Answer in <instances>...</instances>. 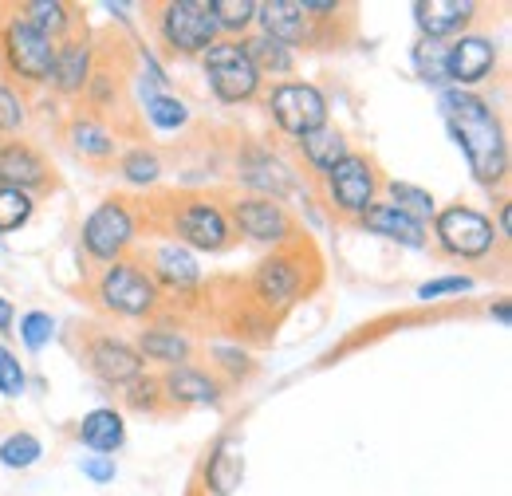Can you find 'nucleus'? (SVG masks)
Listing matches in <instances>:
<instances>
[{"mask_svg":"<svg viewBox=\"0 0 512 496\" xmlns=\"http://www.w3.org/2000/svg\"><path fill=\"white\" fill-rule=\"evenodd\" d=\"M442 115L449 123V134L465 150V162H469L473 178L485 182V186L501 182L505 166H509V146H505L501 119L489 111V103L469 95V91L449 87V91H442Z\"/></svg>","mask_w":512,"mask_h":496,"instance_id":"1","label":"nucleus"},{"mask_svg":"<svg viewBox=\"0 0 512 496\" xmlns=\"http://www.w3.org/2000/svg\"><path fill=\"white\" fill-rule=\"evenodd\" d=\"M201 56H205L201 60L205 63V79H209V87L221 103H249L253 99L256 87H260V75H256V67L249 63L245 48L237 40H217Z\"/></svg>","mask_w":512,"mask_h":496,"instance_id":"2","label":"nucleus"},{"mask_svg":"<svg viewBox=\"0 0 512 496\" xmlns=\"http://www.w3.org/2000/svg\"><path fill=\"white\" fill-rule=\"evenodd\" d=\"M158 32L166 40V48L174 52H205L209 44H217V20H213V8L209 0H174L162 8V20H158Z\"/></svg>","mask_w":512,"mask_h":496,"instance_id":"3","label":"nucleus"},{"mask_svg":"<svg viewBox=\"0 0 512 496\" xmlns=\"http://www.w3.org/2000/svg\"><path fill=\"white\" fill-rule=\"evenodd\" d=\"M434 237H438V245L446 248L449 256H461V260H477V256L493 252V241H497L493 221L485 213L469 209V205L442 209L438 221H434Z\"/></svg>","mask_w":512,"mask_h":496,"instance_id":"4","label":"nucleus"},{"mask_svg":"<svg viewBox=\"0 0 512 496\" xmlns=\"http://www.w3.org/2000/svg\"><path fill=\"white\" fill-rule=\"evenodd\" d=\"M268 111H272V123L296 138L327 126V99L312 83H280L268 99Z\"/></svg>","mask_w":512,"mask_h":496,"instance_id":"5","label":"nucleus"},{"mask_svg":"<svg viewBox=\"0 0 512 496\" xmlns=\"http://www.w3.org/2000/svg\"><path fill=\"white\" fill-rule=\"evenodd\" d=\"M99 300H103V308L138 319V315L154 311L158 288H154V280H150L142 268H134L127 260H115V264L103 272V280H99Z\"/></svg>","mask_w":512,"mask_h":496,"instance_id":"6","label":"nucleus"},{"mask_svg":"<svg viewBox=\"0 0 512 496\" xmlns=\"http://www.w3.org/2000/svg\"><path fill=\"white\" fill-rule=\"evenodd\" d=\"M4 56L8 67L20 75V79H32V83H48L52 75V60H56V44L48 36H40L28 20H8L4 24Z\"/></svg>","mask_w":512,"mask_h":496,"instance_id":"7","label":"nucleus"},{"mask_svg":"<svg viewBox=\"0 0 512 496\" xmlns=\"http://www.w3.org/2000/svg\"><path fill=\"white\" fill-rule=\"evenodd\" d=\"M327 193L339 213L363 217L375 205V166L363 154H347L335 170H327Z\"/></svg>","mask_w":512,"mask_h":496,"instance_id":"8","label":"nucleus"},{"mask_svg":"<svg viewBox=\"0 0 512 496\" xmlns=\"http://www.w3.org/2000/svg\"><path fill=\"white\" fill-rule=\"evenodd\" d=\"M130 237H134V217L127 213L123 201H103L83 225V245L95 260H119Z\"/></svg>","mask_w":512,"mask_h":496,"instance_id":"9","label":"nucleus"},{"mask_svg":"<svg viewBox=\"0 0 512 496\" xmlns=\"http://www.w3.org/2000/svg\"><path fill=\"white\" fill-rule=\"evenodd\" d=\"M493 63H497L493 40H485V36H461V40H453L446 48V79L457 83V91H461L469 83H481L493 71Z\"/></svg>","mask_w":512,"mask_h":496,"instance_id":"10","label":"nucleus"},{"mask_svg":"<svg viewBox=\"0 0 512 496\" xmlns=\"http://www.w3.org/2000/svg\"><path fill=\"white\" fill-rule=\"evenodd\" d=\"M233 221L241 225V233H245V237L264 241V245L284 241V237L292 233L288 213H284L272 197H245V201H237V205H233Z\"/></svg>","mask_w":512,"mask_h":496,"instance_id":"11","label":"nucleus"},{"mask_svg":"<svg viewBox=\"0 0 512 496\" xmlns=\"http://www.w3.org/2000/svg\"><path fill=\"white\" fill-rule=\"evenodd\" d=\"M174 229H178V237H182L186 245L209 248V252L225 248V237H229V225H225L221 209L209 205V201H190V205H182L178 217H174Z\"/></svg>","mask_w":512,"mask_h":496,"instance_id":"12","label":"nucleus"},{"mask_svg":"<svg viewBox=\"0 0 512 496\" xmlns=\"http://www.w3.org/2000/svg\"><path fill=\"white\" fill-rule=\"evenodd\" d=\"M477 4L473 0H418L414 4V20L422 28V40H446V36H457L469 20H473Z\"/></svg>","mask_w":512,"mask_h":496,"instance_id":"13","label":"nucleus"},{"mask_svg":"<svg viewBox=\"0 0 512 496\" xmlns=\"http://www.w3.org/2000/svg\"><path fill=\"white\" fill-rule=\"evenodd\" d=\"M87 363L111 386H127L134 378H142V355L130 351L127 343H119V339H95L91 351H87Z\"/></svg>","mask_w":512,"mask_h":496,"instance_id":"14","label":"nucleus"},{"mask_svg":"<svg viewBox=\"0 0 512 496\" xmlns=\"http://www.w3.org/2000/svg\"><path fill=\"white\" fill-rule=\"evenodd\" d=\"M256 20L264 28V36L280 40V44H300L312 32V16L304 12L300 0H272V4H256Z\"/></svg>","mask_w":512,"mask_h":496,"instance_id":"15","label":"nucleus"},{"mask_svg":"<svg viewBox=\"0 0 512 496\" xmlns=\"http://www.w3.org/2000/svg\"><path fill=\"white\" fill-rule=\"evenodd\" d=\"M253 288H256V296H260V304H268V308H288V304L296 300V292H300V268H296V260H288V256L264 260V264L256 268Z\"/></svg>","mask_w":512,"mask_h":496,"instance_id":"16","label":"nucleus"},{"mask_svg":"<svg viewBox=\"0 0 512 496\" xmlns=\"http://www.w3.org/2000/svg\"><path fill=\"white\" fill-rule=\"evenodd\" d=\"M48 162L24 146V142H8L0 150V186H12V189H36V186H48Z\"/></svg>","mask_w":512,"mask_h":496,"instance_id":"17","label":"nucleus"},{"mask_svg":"<svg viewBox=\"0 0 512 496\" xmlns=\"http://www.w3.org/2000/svg\"><path fill=\"white\" fill-rule=\"evenodd\" d=\"M48 83L60 91V95H75L91 83V48L83 40H67L56 44V60H52V75Z\"/></svg>","mask_w":512,"mask_h":496,"instance_id":"18","label":"nucleus"},{"mask_svg":"<svg viewBox=\"0 0 512 496\" xmlns=\"http://www.w3.org/2000/svg\"><path fill=\"white\" fill-rule=\"evenodd\" d=\"M241 473H245V461H241V445L233 437H221L209 453V465H205V485L213 496H229L241 485Z\"/></svg>","mask_w":512,"mask_h":496,"instance_id":"19","label":"nucleus"},{"mask_svg":"<svg viewBox=\"0 0 512 496\" xmlns=\"http://www.w3.org/2000/svg\"><path fill=\"white\" fill-rule=\"evenodd\" d=\"M363 225H367L371 233L390 237V241H398V245H406V248L426 245V229H422L414 217H406L402 209H394V205H371V209L363 213Z\"/></svg>","mask_w":512,"mask_h":496,"instance_id":"20","label":"nucleus"},{"mask_svg":"<svg viewBox=\"0 0 512 496\" xmlns=\"http://www.w3.org/2000/svg\"><path fill=\"white\" fill-rule=\"evenodd\" d=\"M166 394L174 398V402H182V406H217V398H221V390H217V382L209 378V374L193 371V367H174V371L166 374Z\"/></svg>","mask_w":512,"mask_h":496,"instance_id":"21","label":"nucleus"},{"mask_svg":"<svg viewBox=\"0 0 512 496\" xmlns=\"http://www.w3.org/2000/svg\"><path fill=\"white\" fill-rule=\"evenodd\" d=\"M79 441L87 449H95V453H115L127 441V426H123V418L115 410H91L79 422Z\"/></svg>","mask_w":512,"mask_h":496,"instance_id":"22","label":"nucleus"},{"mask_svg":"<svg viewBox=\"0 0 512 496\" xmlns=\"http://www.w3.org/2000/svg\"><path fill=\"white\" fill-rule=\"evenodd\" d=\"M300 150H304L308 166L320 170V174L335 170V166L347 158V142H343V134H339L335 126H320V130L304 134V138H300Z\"/></svg>","mask_w":512,"mask_h":496,"instance_id":"23","label":"nucleus"},{"mask_svg":"<svg viewBox=\"0 0 512 496\" xmlns=\"http://www.w3.org/2000/svg\"><path fill=\"white\" fill-rule=\"evenodd\" d=\"M20 20H28L40 36H48V40L56 44L67 28H71V8L60 4V0H28Z\"/></svg>","mask_w":512,"mask_h":496,"instance_id":"24","label":"nucleus"},{"mask_svg":"<svg viewBox=\"0 0 512 496\" xmlns=\"http://www.w3.org/2000/svg\"><path fill=\"white\" fill-rule=\"evenodd\" d=\"M154 272H158L166 284H174V288H190V284H197V276H201V272H197V260L178 245L158 248V256H154Z\"/></svg>","mask_w":512,"mask_h":496,"instance_id":"25","label":"nucleus"},{"mask_svg":"<svg viewBox=\"0 0 512 496\" xmlns=\"http://www.w3.org/2000/svg\"><path fill=\"white\" fill-rule=\"evenodd\" d=\"M245 48V56L249 63L256 67V75H264V71H272V75H284V71H292V52H288V44H280V40H272V36H253L249 44H241Z\"/></svg>","mask_w":512,"mask_h":496,"instance_id":"26","label":"nucleus"},{"mask_svg":"<svg viewBox=\"0 0 512 496\" xmlns=\"http://www.w3.org/2000/svg\"><path fill=\"white\" fill-rule=\"evenodd\" d=\"M67 138H71V146L83 154V158H111L115 154V138H111V130L99 123H91V119H75L71 130H67Z\"/></svg>","mask_w":512,"mask_h":496,"instance_id":"27","label":"nucleus"},{"mask_svg":"<svg viewBox=\"0 0 512 496\" xmlns=\"http://www.w3.org/2000/svg\"><path fill=\"white\" fill-rule=\"evenodd\" d=\"M138 347L154 363H186L190 359V343L178 331H142Z\"/></svg>","mask_w":512,"mask_h":496,"instance_id":"28","label":"nucleus"},{"mask_svg":"<svg viewBox=\"0 0 512 496\" xmlns=\"http://www.w3.org/2000/svg\"><path fill=\"white\" fill-rule=\"evenodd\" d=\"M32 209H36L32 193L12 189V186H0V233H16L20 225H28Z\"/></svg>","mask_w":512,"mask_h":496,"instance_id":"29","label":"nucleus"},{"mask_svg":"<svg viewBox=\"0 0 512 496\" xmlns=\"http://www.w3.org/2000/svg\"><path fill=\"white\" fill-rule=\"evenodd\" d=\"M390 205L402 209L406 217H414L418 225H422L426 217H434V197H430L426 189L410 186V182H390Z\"/></svg>","mask_w":512,"mask_h":496,"instance_id":"30","label":"nucleus"},{"mask_svg":"<svg viewBox=\"0 0 512 496\" xmlns=\"http://www.w3.org/2000/svg\"><path fill=\"white\" fill-rule=\"evenodd\" d=\"M209 8H213V20L221 32H245L256 20L253 0H209Z\"/></svg>","mask_w":512,"mask_h":496,"instance_id":"31","label":"nucleus"},{"mask_svg":"<svg viewBox=\"0 0 512 496\" xmlns=\"http://www.w3.org/2000/svg\"><path fill=\"white\" fill-rule=\"evenodd\" d=\"M146 119L158 126V130H178V126L190 123V111L182 99H170V95H146Z\"/></svg>","mask_w":512,"mask_h":496,"instance_id":"32","label":"nucleus"},{"mask_svg":"<svg viewBox=\"0 0 512 496\" xmlns=\"http://www.w3.org/2000/svg\"><path fill=\"white\" fill-rule=\"evenodd\" d=\"M40 441L32 434H8L0 441V461L8 465V469H32L36 461H40Z\"/></svg>","mask_w":512,"mask_h":496,"instance_id":"33","label":"nucleus"},{"mask_svg":"<svg viewBox=\"0 0 512 496\" xmlns=\"http://www.w3.org/2000/svg\"><path fill=\"white\" fill-rule=\"evenodd\" d=\"M414 67L426 83H446V44L438 40H418L414 44Z\"/></svg>","mask_w":512,"mask_h":496,"instance_id":"34","label":"nucleus"},{"mask_svg":"<svg viewBox=\"0 0 512 496\" xmlns=\"http://www.w3.org/2000/svg\"><path fill=\"white\" fill-rule=\"evenodd\" d=\"M245 182L256 189H272V201H276V193H284V189L292 186V174L276 162V158H268V154H260V166L249 170L245 166Z\"/></svg>","mask_w":512,"mask_h":496,"instance_id":"35","label":"nucleus"},{"mask_svg":"<svg viewBox=\"0 0 512 496\" xmlns=\"http://www.w3.org/2000/svg\"><path fill=\"white\" fill-rule=\"evenodd\" d=\"M123 178H127L130 186H154V182L162 178V166H158L154 154H146V150H130L127 158H123Z\"/></svg>","mask_w":512,"mask_h":496,"instance_id":"36","label":"nucleus"},{"mask_svg":"<svg viewBox=\"0 0 512 496\" xmlns=\"http://www.w3.org/2000/svg\"><path fill=\"white\" fill-rule=\"evenodd\" d=\"M52 331H56V319H52L48 311H28V315L20 319V339H24L32 351H40V347L52 339Z\"/></svg>","mask_w":512,"mask_h":496,"instance_id":"37","label":"nucleus"},{"mask_svg":"<svg viewBox=\"0 0 512 496\" xmlns=\"http://www.w3.org/2000/svg\"><path fill=\"white\" fill-rule=\"evenodd\" d=\"M0 394H8V398L24 394V367L4 343H0Z\"/></svg>","mask_w":512,"mask_h":496,"instance_id":"38","label":"nucleus"},{"mask_svg":"<svg viewBox=\"0 0 512 496\" xmlns=\"http://www.w3.org/2000/svg\"><path fill=\"white\" fill-rule=\"evenodd\" d=\"M24 126V103L12 87H0V134H16Z\"/></svg>","mask_w":512,"mask_h":496,"instance_id":"39","label":"nucleus"},{"mask_svg":"<svg viewBox=\"0 0 512 496\" xmlns=\"http://www.w3.org/2000/svg\"><path fill=\"white\" fill-rule=\"evenodd\" d=\"M473 280L469 276H446V280H430L418 288V300H438V296H449V292H469Z\"/></svg>","mask_w":512,"mask_h":496,"instance_id":"40","label":"nucleus"},{"mask_svg":"<svg viewBox=\"0 0 512 496\" xmlns=\"http://www.w3.org/2000/svg\"><path fill=\"white\" fill-rule=\"evenodd\" d=\"M83 473L91 481H115V457H83Z\"/></svg>","mask_w":512,"mask_h":496,"instance_id":"41","label":"nucleus"},{"mask_svg":"<svg viewBox=\"0 0 512 496\" xmlns=\"http://www.w3.org/2000/svg\"><path fill=\"white\" fill-rule=\"evenodd\" d=\"M213 355H217V359H221V363H225L229 371H245V363H249V359H245L241 351H229V347H217Z\"/></svg>","mask_w":512,"mask_h":496,"instance_id":"42","label":"nucleus"},{"mask_svg":"<svg viewBox=\"0 0 512 496\" xmlns=\"http://www.w3.org/2000/svg\"><path fill=\"white\" fill-rule=\"evenodd\" d=\"M12 319H16V311H12V304L0 296V331H8V327H12Z\"/></svg>","mask_w":512,"mask_h":496,"instance_id":"43","label":"nucleus"},{"mask_svg":"<svg viewBox=\"0 0 512 496\" xmlns=\"http://www.w3.org/2000/svg\"><path fill=\"white\" fill-rule=\"evenodd\" d=\"M509 233H512V209L505 205L501 209V237H509Z\"/></svg>","mask_w":512,"mask_h":496,"instance_id":"44","label":"nucleus"},{"mask_svg":"<svg viewBox=\"0 0 512 496\" xmlns=\"http://www.w3.org/2000/svg\"><path fill=\"white\" fill-rule=\"evenodd\" d=\"M509 315H512V308L505 304V300H501V304L493 308V319H497V323H509Z\"/></svg>","mask_w":512,"mask_h":496,"instance_id":"45","label":"nucleus"}]
</instances>
